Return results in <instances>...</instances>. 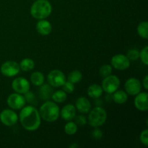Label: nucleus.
<instances>
[{
    "label": "nucleus",
    "mask_w": 148,
    "mask_h": 148,
    "mask_svg": "<svg viewBox=\"0 0 148 148\" xmlns=\"http://www.w3.org/2000/svg\"><path fill=\"white\" fill-rule=\"evenodd\" d=\"M48 82L53 88H59L62 87L66 82V76L59 69H53L51 70L47 75Z\"/></svg>",
    "instance_id": "obj_6"
},
{
    "label": "nucleus",
    "mask_w": 148,
    "mask_h": 148,
    "mask_svg": "<svg viewBox=\"0 0 148 148\" xmlns=\"http://www.w3.org/2000/svg\"><path fill=\"white\" fill-rule=\"evenodd\" d=\"M137 33L138 35L145 40L148 38V23L147 22L143 21L141 22L137 26Z\"/></svg>",
    "instance_id": "obj_23"
},
{
    "label": "nucleus",
    "mask_w": 148,
    "mask_h": 148,
    "mask_svg": "<svg viewBox=\"0 0 148 148\" xmlns=\"http://www.w3.org/2000/svg\"><path fill=\"white\" fill-rule=\"evenodd\" d=\"M113 67L110 64H104L101 66L99 69V75L102 77H106L112 73Z\"/></svg>",
    "instance_id": "obj_26"
},
{
    "label": "nucleus",
    "mask_w": 148,
    "mask_h": 148,
    "mask_svg": "<svg viewBox=\"0 0 148 148\" xmlns=\"http://www.w3.org/2000/svg\"><path fill=\"white\" fill-rule=\"evenodd\" d=\"M88 122L91 127H100L103 125L107 119L106 111L101 106H96L89 111Z\"/></svg>",
    "instance_id": "obj_4"
},
{
    "label": "nucleus",
    "mask_w": 148,
    "mask_h": 148,
    "mask_svg": "<svg viewBox=\"0 0 148 148\" xmlns=\"http://www.w3.org/2000/svg\"><path fill=\"white\" fill-rule=\"evenodd\" d=\"M36 27L38 33L42 36H48L52 31L51 24L46 19L39 20V21L36 23Z\"/></svg>",
    "instance_id": "obj_16"
},
{
    "label": "nucleus",
    "mask_w": 148,
    "mask_h": 148,
    "mask_svg": "<svg viewBox=\"0 0 148 148\" xmlns=\"http://www.w3.org/2000/svg\"><path fill=\"white\" fill-rule=\"evenodd\" d=\"M131 61L128 59L127 56L121 53L116 54L111 58V64L112 67L117 70H125L130 66Z\"/></svg>",
    "instance_id": "obj_9"
},
{
    "label": "nucleus",
    "mask_w": 148,
    "mask_h": 148,
    "mask_svg": "<svg viewBox=\"0 0 148 148\" xmlns=\"http://www.w3.org/2000/svg\"><path fill=\"white\" fill-rule=\"evenodd\" d=\"M19 117L12 109H4L0 113V121L7 127H12L17 124Z\"/></svg>",
    "instance_id": "obj_10"
},
{
    "label": "nucleus",
    "mask_w": 148,
    "mask_h": 148,
    "mask_svg": "<svg viewBox=\"0 0 148 148\" xmlns=\"http://www.w3.org/2000/svg\"><path fill=\"white\" fill-rule=\"evenodd\" d=\"M19 119L25 130L27 131H36L41 124L39 111L33 106H25L21 108Z\"/></svg>",
    "instance_id": "obj_1"
},
{
    "label": "nucleus",
    "mask_w": 148,
    "mask_h": 148,
    "mask_svg": "<svg viewBox=\"0 0 148 148\" xmlns=\"http://www.w3.org/2000/svg\"><path fill=\"white\" fill-rule=\"evenodd\" d=\"M62 90L66 93H72L74 92L75 89V85L69 81H66L63 85H62Z\"/></svg>",
    "instance_id": "obj_30"
},
{
    "label": "nucleus",
    "mask_w": 148,
    "mask_h": 148,
    "mask_svg": "<svg viewBox=\"0 0 148 148\" xmlns=\"http://www.w3.org/2000/svg\"><path fill=\"white\" fill-rule=\"evenodd\" d=\"M140 59L145 66L148 65V46H145L140 51Z\"/></svg>",
    "instance_id": "obj_28"
},
{
    "label": "nucleus",
    "mask_w": 148,
    "mask_h": 148,
    "mask_svg": "<svg viewBox=\"0 0 148 148\" xmlns=\"http://www.w3.org/2000/svg\"><path fill=\"white\" fill-rule=\"evenodd\" d=\"M113 94H114L112 96L113 100L117 104H124L128 100V94L124 90H117Z\"/></svg>",
    "instance_id": "obj_19"
},
{
    "label": "nucleus",
    "mask_w": 148,
    "mask_h": 148,
    "mask_svg": "<svg viewBox=\"0 0 148 148\" xmlns=\"http://www.w3.org/2000/svg\"><path fill=\"white\" fill-rule=\"evenodd\" d=\"M12 88L15 92L24 95L27 91L30 90V82L26 78L20 77L15 78L12 81Z\"/></svg>",
    "instance_id": "obj_11"
},
{
    "label": "nucleus",
    "mask_w": 148,
    "mask_h": 148,
    "mask_svg": "<svg viewBox=\"0 0 148 148\" xmlns=\"http://www.w3.org/2000/svg\"><path fill=\"white\" fill-rule=\"evenodd\" d=\"M78 126L74 121H69L64 126V132L68 135H74L77 132Z\"/></svg>",
    "instance_id": "obj_25"
},
{
    "label": "nucleus",
    "mask_w": 148,
    "mask_h": 148,
    "mask_svg": "<svg viewBox=\"0 0 148 148\" xmlns=\"http://www.w3.org/2000/svg\"><path fill=\"white\" fill-rule=\"evenodd\" d=\"M75 123L77 124V125L81 126V127H83V126L86 125V124L88 123V119H87L86 117L83 115H79L77 116H75Z\"/></svg>",
    "instance_id": "obj_32"
},
{
    "label": "nucleus",
    "mask_w": 148,
    "mask_h": 148,
    "mask_svg": "<svg viewBox=\"0 0 148 148\" xmlns=\"http://www.w3.org/2000/svg\"><path fill=\"white\" fill-rule=\"evenodd\" d=\"M127 56L130 61H137L140 59V51L137 49H130L127 52Z\"/></svg>",
    "instance_id": "obj_29"
},
{
    "label": "nucleus",
    "mask_w": 148,
    "mask_h": 148,
    "mask_svg": "<svg viewBox=\"0 0 148 148\" xmlns=\"http://www.w3.org/2000/svg\"><path fill=\"white\" fill-rule=\"evenodd\" d=\"M103 88L98 84H92V85H90L87 90V93H88V96L92 98H98L102 95Z\"/></svg>",
    "instance_id": "obj_18"
},
{
    "label": "nucleus",
    "mask_w": 148,
    "mask_h": 148,
    "mask_svg": "<svg viewBox=\"0 0 148 148\" xmlns=\"http://www.w3.org/2000/svg\"><path fill=\"white\" fill-rule=\"evenodd\" d=\"M143 85L144 87L145 90H147L148 89V76L147 75H145V77H144L143 81Z\"/></svg>",
    "instance_id": "obj_34"
},
{
    "label": "nucleus",
    "mask_w": 148,
    "mask_h": 148,
    "mask_svg": "<svg viewBox=\"0 0 148 148\" xmlns=\"http://www.w3.org/2000/svg\"><path fill=\"white\" fill-rule=\"evenodd\" d=\"M119 78L116 75H110L104 77L102 82L103 90L105 91L108 94H113L115 91L119 90L120 87Z\"/></svg>",
    "instance_id": "obj_5"
},
{
    "label": "nucleus",
    "mask_w": 148,
    "mask_h": 148,
    "mask_svg": "<svg viewBox=\"0 0 148 148\" xmlns=\"http://www.w3.org/2000/svg\"><path fill=\"white\" fill-rule=\"evenodd\" d=\"M77 147V145H72V146H70L71 148H72V147Z\"/></svg>",
    "instance_id": "obj_35"
},
{
    "label": "nucleus",
    "mask_w": 148,
    "mask_h": 148,
    "mask_svg": "<svg viewBox=\"0 0 148 148\" xmlns=\"http://www.w3.org/2000/svg\"><path fill=\"white\" fill-rule=\"evenodd\" d=\"M140 140L142 143V144L144 145L145 147H147L148 146V130L146 129V130H143L141 132L140 136Z\"/></svg>",
    "instance_id": "obj_31"
},
{
    "label": "nucleus",
    "mask_w": 148,
    "mask_h": 148,
    "mask_svg": "<svg viewBox=\"0 0 148 148\" xmlns=\"http://www.w3.org/2000/svg\"><path fill=\"white\" fill-rule=\"evenodd\" d=\"M52 100L56 103H64L67 98V93L65 92L63 90H59L53 92L51 96Z\"/></svg>",
    "instance_id": "obj_22"
},
{
    "label": "nucleus",
    "mask_w": 148,
    "mask_h": 148,
    "mask_svg": "<svg viewBox=\"0 0 148 148\" xmlns=\"http://www.w3.org/2000/svg\"><path fill=\"white\" fill-rule=\"evenodd\" d=\"M30 14L37 20L46 19L51 14L52 6L48 0H36L30 7Z\"/></svg>",
    "instance_id": "obj_3"
},
{
    "label": "nucleus",
    "mask_w": 148,
    "mask_h": 148,
    "mask_svg": "<svg viewBox=\"0 0 148 148\" xmlns=\"http://www.w3.org/2000/svg\"><path fill=\"white\" fill-rule=\"evenodd\" d=\"M24 97L25 98L26 103L30 104L31 106L37 105V100H36V97L33 92H30V90L27 91L26 93L24 94Z\"/></svg>",
    "instance_id": "obj_27"
},
{
    "label": "nucleus",
    "mask_w": 148,
    "mask_h": 148,
    "mask_svg": "<svg viewBox=\"0 0 148 148\" xmlns=\"http://www.w3.org/2000/svg\"><path fill=\"white\" fill-rule=\"evenodd\" d=\"M53 88L49 84H44L40 85L39 90V96L42 101H47L51 98L53 94Z\"/></svg>",
    "instance_id": "obj_17"
},
{
    "label": "nucleus",
    "mask_w": 148,
    "mask_h": 148,
    "mask_svg": "<svg viewBox=\"0 0 148 148\" xmlns=\"http://www.w3.org/2000/svg\"><path fill=\"white\" fill-rule=\"evenodd\" d=\"M77 109L72 104L64 106L60 111V115L64 120L66 121H72L76 116Z\"/></svg>",
    "instance_id": "obj_14"
},
{
    "label": "nucleus",
    "mask_w": 148,
    "mask_h": 148,
    "mask_svg": "<svg viewBox=\"0 0 148 148\" xmlns=\"http://www.w3.org/2000/svg\"><path fill=\"white\" fill-rule=\"evenodd\" d=\"M1 73L7 77H12L18 75L20 71V65L14 61H7L1 64Z\"/></svg>",
    "instance_id": "obj_7"
},
{
    "label": "nucleus",
    "mask_w": 148,
    "mask_h": 148,
    "mask_svg": "<svg viewBox=\"0 0 148 148\" xmlns=\"http://www.w3.org/2000/svg\"><path fill=\"white\" fill-rule=\"evenodd\" d=\"M134 106L140 111H147L148 110V94L147 92H139L134 98Z\"/></svg>",
    "instance_id": "obj_13"
},
{
    "label": "nucleus",
    "mask_w": 148,
    "mask_h": 148,
    "mask_svg": "<svg viewBox=\"0 0 148 148\" xmlns=\"http://www.w3.org/2000/svg\"><path fill=\"white\" fill-rule=\"evenodd\" d=\"M40 118L47 122L56 121L60 115L59 106L54 101H47L43 103L39 109Z\"/></svg>",
    "instance_id": "obj_2"
},
{
    "label": "nucleus",
    "mask_w": 148,
    "mask_h": 148,
    "mask_svg": "<svg viewBox=\"0 0 148 148\" xmlns=\"http://www.w3.org/2000/svg\"><path fill=\"white\" fill-rule=\"evenodd\" d=\"M19 65H20V69L24 72H29L34 69L35 62L33 59H30V58H25L20 62Z\"/></svg>",
    "instance_id": "obj_21"
},
{
    "label": "nucleus",
    "mask_w": 148,
    "mask_h": 148,
    "mask_svg": "<svg viewBox=\"0 0 148 148\" xmlns=\"http://www.w3.org/2000/svg\"><path fill=\"white\" fill-rule=\"evenodd\" d=\"M75 108L81 114H88L91 109V103L85 97H79L75 102Z\"/></svg>",
    "instance_id": "obj_15"
},
{
    "label": "nucleus",
    "mask_w": 148,
    "mask_h": 148,
    "mask_svg": "<svg viewBox=\"0 0 148 148\" xmlns=\"http://www.w3.org/2000/svg\"><path fill=\"white\" fill-rule=\"evenodd\" d=\"M125 92L127 94L131 95H136L141 92L142 84L138 79L135 77H130L126 81L125 85Z\"/></svg>",
    "instance_id": "obj_12"
},
{
    "label": "nucleus",
    "mask_w": 148,
    "mask_h": 148,
    "mask_svg": "<svg viewBox=\"0 0 148 148\" xmlns=\"http://www.w3.org/2000/svg\"><path fill=\"white\" fill-rule=\"evenodd\" d=\"M7 103L13 110H20L25 106L26 101L24 95L14 92L10 94L7 99Z\"/></svg>",
    "instance_id": "obj_8"
},
{
    "label": "nucleus",
    "mask_w": 148,
    "mask_h": 148,
    "mask_svg": "<svg viewBox=\"0 0 148 148\" xmlns=\"http://www.w3.org/2000/svg\"><path fill=\"white\" fill-rule=\"evenodd\" d=\"M82 79V74L80 71L79 70H74L72 71L69 74L67 77V81L72 82V83L75 84L80 82Z\"/></svg>",
    "instance_id": "obj_24"
},
{
    "label": "nucleus",
    "mask_w": 148,
    "mask_h": 148,
    "mask_svg": "<svg viewBox=\"0 0 148 148\" xmlns=\"http://www.w3.org/2000/svg\"><path fill=\"white\" fill-rule=\"evenodd\" d=\"M30 82L35 86H39L43 85L45 82L44 75L41 72H35L30 75Z\"/></svg>",
    "instance_id": "obj_20"
},
{
    "label": "nucleus",
    "mask_w": 148,
    "mask_h": 148,
    "mask_svg": "<svg viewBox=\"0 0 148 148\" xmlns=\"http://www.w3.org/2000/svg\"><path fill=\"white\" fill-rule=\"evenodd\" d=\"M92 137L95 140H101L103 137V132L98 127H95L93 131L92 132Z\"/></svg>",
    "instance_id": "obj_33"
}]
</instances>
